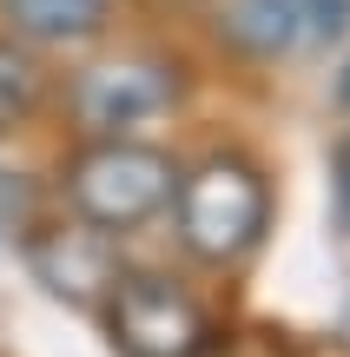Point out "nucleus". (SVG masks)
Here are the masks:
<instances>
[{
    "label": "nucleus",
    "instance_id": "f257e3e1",
    "mask_svg": "<svg viewBox=\"0 0 350 357\" xmlns=\"http://www.w3.org/2000/svg\"><path fill=\"white\" fill-rule=\"evenodd\" d=\"M166 218H172V238H179V252L192 258V265L238 271L271 238V218H278L271 172L251 153H238V146H218V153L179 166Z\"/></svg>",
    "mask_w": 350,
    "mask_h": 357
},
{
    "label": "nucleus",
    "instance_id": "7ed1b4c3",
    "mask_svg": "<svg viewBox=\"0 0 350 357\" xmlns=\"http://www.w3.org/2000/svg\"><path fill=\"white\" fill-rule=\"evenodd\" d=\"M100 331L113 357H218L225 324L192 284L159 265H119L113 291L100 298Z\"/></svg>",
    "mask_w": 350,
    "mask_h": 357
},
{
    "label": "nucleus",
    "instance_id": "9d476101",
    "mask_svg": "<svg viewBox=\"0 0 350 357\" xmlns=\"http://www.w3.org/2000/svg\"><path fill=\"white\" fill-rule=\"evenodd\" d=\"M311 7V40L317 33H344L350 26V0H304Z\"/></svg>",
    "mask_w": 350,
    "mask_h": 357
},
{
    "label": "nucleus",
    "instance_id": "0eeeda50",
    "mask_svg": "<svg viewBox=\"0 0 350 357\" xmlns=\"http://www.w3.org/2000/svg\"><path fill=\"white\" fill-rule=\"evenodd\" d=\"M218 40L238 60L278 66L311 40V7L304 0H218Z\"/></svg>",
    "mask_w": 350,
    "mask_h": 357
},
{
    "label": "nucleus",
    "instance_id": "20e7f679",
    "mask_svg": "<svg viewBox=\"0 0 350 357\" xmlns=\"http://www.w3.org/2000/svg\"><path fill=\"white\" fill-rule=\"evenodd\" d=\"M185 100V60L159 47H113L79 60V73L66 79V119L79 139H126L145 132L152 119H166Z\"/></svg>",
    "mask_w": 350,
    "mask_h": 357
},
{
    "label": "nucleus",
    "instance_id": "1a4fd4ad",
    "mask_svg": "<svg viewBox=\"0 0 350 357\" xmlns=\"http://www.w3.org/2000/svg\"><path fill=\"white\" fill-rule=\"evenodd\" d=\"M331 199H337V218L350 225V132L331 146Z\"/></svg>",
    "mask_w": 350,
    "mask_h": 357
},
{
    "label": "nucleus",
    "instance_id": "f03ea898",
    "mask_svg": "<svg viewBox=\"0 0 350 357\" xmlns=\"http://www.w3.org/2000/svg\"><path fill=\"white\" fill-rule=\"evenodd\" d=\"M172 185H179V159L166 146L139 139V132H126V139H79V153L60 166V205L73 218H86V225L113 231V238L166 218Z\"/></svg>",
    "mask_w": 350,
    "mask_h": 357
},
{
    "label": "nucleus",
    "instance_id": "6e6552de",
    "mask_svg": "<svg viewBox=\"0 0 350 357\" xmlns=\"http://www.w3.org/2000/svg\"><path fill=\"white\" fill-rule=\"evenodd\" d=\"M53 100V66L40 47H26V40L0 33V139H13V132H26L40 113H47Z\"/></svg>",
    "mask_w": 350,
    "mask_h": 357
},
{
    "label": "nucleus",
    "instance_id": "39448f33",
    "mask_svg": "<svg viewBox=\"0 0 350 357\" xmlns=\"http://www.w3.org/2000/svg\"><path fill=\"white\" fill-rule=\"evenodd\" d=\"M20 258L33 271V284L47 298H60L66 311H100V298L113 291L119 278V238L86 218H40V225H20Z\"/></svg>",
    "mask_w": 350,
    "mask_h": 357
},
{
    "label": "nucleus",
    "instance_id": "9b49d317",
    "mask_svg": "<svg viewBox=\"0 0 350 357\" xmlns=\"http://www.w3.org/2000/svg\"><path fill=\"white\" fill-rule=\"evenodd\" d=\"M337 106L350 113V60H344V73H337Z\"/></svg>",
    "mask_w": 350,
    "mask_h": 357
},
{
    "label": "nucleus",
    "instance_id": "423d86ee",
    "mask_svg": "<svg viewBox=\"0 0 350 357\" xmlns=\"http://www.w3.org/2000/svg\"><path fill=\"white\" fill-rule=\"evenodd\" d=\"M126 0H0V33L40 53H93L113 40Z\"/></svg>",
    "mask_w": 350,
    "mask_h": 357
}]
</instances>
